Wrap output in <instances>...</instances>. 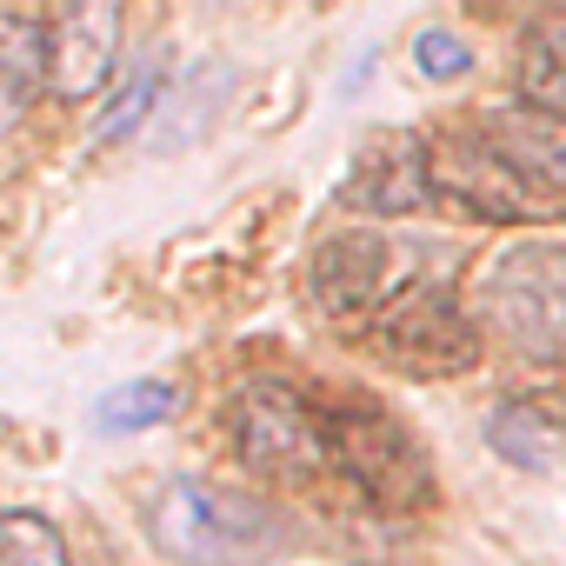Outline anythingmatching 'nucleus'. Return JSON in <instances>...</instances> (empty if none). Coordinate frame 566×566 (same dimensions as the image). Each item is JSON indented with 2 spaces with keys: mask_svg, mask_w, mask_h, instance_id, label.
I'll return each mask as SVG.
<instances>
[{
  "mask_svg": "<svg viewBox=\"0 0 566 566\" xmlns=\"http://www.w3.org/2000/svg\"><path fill=\"white\" fill-rule=\"evenodd\" d=\"M227 427H233L240 460H247L260 480H321V473L334 467L321 407L301 400L294 387H273V380L240 387L233 407H227Z\"/></svg>",
  "mask_w": 566,
  "mask_h": 566,
  "instance_id": "423d86ee",
  "label": "nucleus"
},
{
  "mask_svg": "<svg viewBox=\"0 0 566 566\" xmlns=\"http://www.w3.org/2000/svg\"><path fill=\"white\" fill-rule=\"evenodd\" d=\"M480 327L539 367H566V240H513L480 266Z\"/></svg>",
  "mask_w": 566,
  "mask_h": 566,
  "instance_id": "7ed1b4c3",
  "label": "nucleus"
},
{
  "mask_svg": "<svg viewBox=\"0 0 566 566\" xmlns=\"http://www.w3.org/2000/svg\"><path fill=\"white\" fill-rule=\"evenodd\" d=\"M327 427V453L334 467L374 500V506H427L433 500V467L420 453V440L374 400H340L321 407Z\"/></svg>",
  "mask_w": 566,
  "mask_h": 566,
  "instance_id": "39448f33",
  "label": "nucleus"
},
{
  "mask_svg": "<svg viewBox=\"0 0 566 566\" xmlns=\"http://www.w3.org/2000/svg\"><path fill=\"white\" fill-rule=\"evenodd\" d=\"M174 407H180V394H174L167 380H120L114 394L94 400V427H101V433H147V427H160Z\"/></svg>",
  "mask_w": 566,
  "mask_h": 566,
  "instance_id": "ddd939ff",
  "label": "nucleus"
},
{
  "mask_svg": "<svg viewBox=\"0 0 566 566\" xmlns=\"http://www.w3.org/2000/svg\"><path fill=\"white\" fill-rule=\"evenodd\" d=\"M413 67L427 81H460L473 67V48L460 34H447V28H427V34H413Z\"/></svg>",
  "mask_w": 566,
  "mask_h": 566,
  "instance_id": "dca6fc26",
  "label": "nucleus"
},
{
  "mask_svg": "<svg viewBox=\"0 0 566 566\" xmlns=\"http://www.w3.org/2000/svg\"><path fill=\"white\" fill-rule=\"evenodd\" d=\"M120 61V8L107 0H81L48 21V87L61 101H87L114 81Z\"/></svg>",
  "mask_w": 566,
  "mask_h": 566,
  "instance_id": "6e6552de",
  "label": "nucleus"
},
{
  "mask_svg": "<svg viewBox=\"0 0 566 566\" xmlns=\"http://www.w3.org/2000/svg\"><path fill=\"white\" fill-rule=\"evenodd\" d=\"M0 566H74L67 539L48 513H0Z\"/></svg>",
  "mask_w": 566,
  "mask_h": 566,
  "instance_id": "4468645a",
  "label": "nucleus"
},
{
  "mask_svg": "<svg viewBox=\"0 0 566 566\" xmlns=\"http://www.w3.org/2000/svg\"><path fill=\"white\" fill-rule=\"evenodd\" d=\"M513 87H520V107L566 114V8L533 14V21L520 28V48H513Z\"/></svg>",
  "mask_w": 566,
  "mask_h": 566,
  "instance_id": "9d476101",
  "label": "nucleus"
},
{
  "mask_svg": "<svg viewBox=\"0 0 566 566\" xmlns=\"http://www.w3.org/2000/svg\"><path fill=\"white\" fill-rule=\"evenodd\" d=\"M374 354L407 380H460L480 367V321L433 280H407L367 321Z\"/></svg>",
  "mask_w": 566,
  "mask_h": 566,
  "instance_id": "20e7f679",
  "label": "nucleus"
},
{
  "mask_svg": "<svg viewBox=\"0 0 566 566\" xmlns=\"http://www.w3.org/2000/svg\"><path fill=\"white\" fill-rule=\"evenodd\" d=\"M559 427L533 407V400H500L493 407V420H486V447L500 453V460H513L520 473H546L553 460H559Z\"/></svg>",
  "mask_w": 566,
  "mask_h": 566,
  "instance_id": "9b49d317",
  "label": "nucleus"
},
{
  "mask_svg": "<svg viewBox=\"0 0 566 566\" xmlns=\"http://www.w3.org/2000/svg\"><path fill=\"white\" fill-rule=\"evenodd\" d=\"M48 87V21L0 8V94H14L21 107Z\"/></svg>",
  "mask_w": 566,
  "mask_h": 566,
  "instance_id": "f8f14e48",
  "label": "nucleus"
},
{
  "mask_svg": "<svg viewBox=\"0 0 566 566\" xmlns=\"http://www.w3.org/2000/svg\"><path fill=\"white\" fill-rule=\"evenodd\" d=\"M21 114H28V107H21V101H14V94H0V134H8V127H14V120H21Z\"/></svg>",
  "mask_w": 566,
  "mask_h": 566,
  "instance_id": "f3484780",
  "label": "nucleus"
},
{
  "mask_svg": "<svg viewBox=\"0 0 566 566\" xmlns=\"http://www.w3.org/2000/svg\"><path fill=\"white\" fill-rule=\"evenodd\" d=\"M347 200L360 213H420L433 200V180H427V140L420 134H367L360 154H354V174H347Z\"/></svg>",
  "mask_w": 566,
  "mask_h": 566,
  "instance_id": "1a4fd4ad",
  "label": "nucleus"
},
{
  "mask_svg": "<svg viewBox=\"0 0 566 566\" xmlns=\"http://www.w3.org/2000/svg\"><path fill=\"white\" fill-rule=\"evenodd\" d=\"M427 180L473 220H566V114L480 107L427 140Z\"/></svg>",
  "mask_w": 566,
  "mask_h": 566,
  "instance_id": "f257e3e1",
  "label": "nucleus"
},
{
  "mask_svg": "<svg viewBox=\"0 0 566 566\" xmlns=\"http://www.w3.org/2000/svg\"><path fill=\"white\" fill-rule=\"evenodd\" d=\"M147 539L174 566H266L287 526L260 493L180 473V480H160V493L147 500Z\"/></svg>",
  "mask_w": 566,
  "mask_h": 566,
  "instance_id": "f03ea898",
  "label": "nucleus"
},
{
  "mask_svg": "<svg viewBox=\"0 0 566 566\" xmlns=\"http://www.w3.org/2000/svg\"><path fill=\"white\" fill-rule=\"evenodd\" d=\"M154 94H160V74L154 67H140L114 101H107V114H101V127H94V140H120V134H134L140 120H147V107H154Z\"/></svg>",
  "mask_w": 566,
  "mask_h": 566,
  "instance_id": "2eb2a0df",
  "label": "nucleus"
},
{
  "mask_svg": "<svg viewBox=\"0 0 566 566\" xmlns=\"http://www.w3.org/2000/svg\"><path fill=\"white\" fill-rule=\"evenodd\" d=\"M387 266H394V253H387V240L374 233V227H340V233H327L321 247H314V266H307V294H314V307L340 327V334H367V321L387 307Z\"/></svg>",
  "mask_w": 566,
  "mask_h": 566,
  "instance_id": "0eeeda50",
  "label": "nucleus"
}]
</instances>
